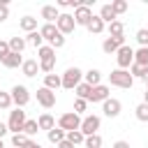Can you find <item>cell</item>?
I'll list each match as a JSON object with an SVG mask.
<instances>
[{
  "label": "cell",
  "instance_id": "6da1fadb",
  "mask_svg": "<svg viewBox=\"0 0 148 148\" xmlns=\"http://www.w3.org/2000/svg\"><path fill=\"white\" fill-rule=\"evenodd\" d=\"M37 62H39V69L42 72H46V74H51L53 72V67H56V51L51 49V46H42V49H37Z\"/></svg>",
  "mask_w": 148,
  "mask_h": 148
},
{
  "label": "cell",
  "instance_id": "7a4b0ae2",
  "mask_svg": "<svg viewBox=\"0 0 148 148\" xmlns=\"http://www.w3.org/2000/svg\"><path fill=\"white\" fill-rule=\"evenodd\" d=\"M109 81H111V86H116V88H132V86H134V79H132V74H130L127 69H113V72L109 74Z\"/></svg>",
  "mask_w": 148,
  "mask_h": 148
},
{
  "label": "cell",
  "instance_id": "3957f363",
  "mask_svg": "<svg viewBox=\"0 0 148 148\" xmlns=\"http://www.w3.org/2000/svg\"><path fill=\"white\" fill-rule=\"evenodd\" d=\"M25 111H21V109H14V111H9V120H7V130L12 132V134H21L23 132V125H25Z\"/></svg>",
  "mask_w": 148,
  "mask_h": 148
},
{
  "label": "cell",
  "instance_id": "277c9868",
  "mask_svg": "<svg viewBox=\"0 0 148 148\" xmlns=\"http://www.w3.org/2000/svg\"><path fill=\"white\" fill-rule=\"evenodd\" d=\"M58 127L67 134V132H74V130H79L81 127V116L79 113H74V111H69V113H62L60 118H58Z\"/></svg>",
  "mask_w": 148,
  "mask_h": 148
},
{
  "label": "cell",
  "instance_id": "5b68a950",
  "mask_svg": "<svg viewBox=\"0 0 148 148\" xmlns=\"http://www.w3.org/2000/svg\"><path fill=\"white\" fill-rule=\"evenodd\" d=\"M60 79H62V88H67V90H74V88L81 83V79H83V72H81L79 67H67V69H65V74H62Z\"/></svg>",
  "mask_w": 148,
  "mask_h": 148
},
{
  "label": "cell",
  "instance_id": "8992f818",
  "mask_svg": "<svg viewBox=\"0 0 148 148\" xmlns=\"http://www.w3.org/2000/svg\"><path fill=\"white\" fill-rule=\"evenodd\" d=\"M116 62H118V69H130L132 62H134V49L132 46H120L116 51Z\"/></svg>",
  "mask_w": 148,
  "mask_h": 148
},
{
  "label": "cell",
  "instance_id": "52a82bcc",
  "mask_svg": "<svg viewBox=\"0 0 148 148\" xmlns=\"http://www.w3.org/2000/svg\"><path fill=\"white\" fill-rule=\"evenodd\" d=\"M9 95H12V104H16V109H23L28 102H30V90L25 88V86H14L12 90H9Z\"/></svg>",
  "mask_w": 148,
  "mask_h": 148
},
{
  "label": "cell",
  "instance_id": "ba28073f",
  "mask_svg": "<svg viewBox=\"0 0 148 148\" xmlns=\"http://www.w3.org/2000/svg\"><path fill=\"white\" fill-rule=\"evenodd\" d=\"M99 125H102L99 116H86V118L81 120V127H79V130H81L83 136H90V134H97Z\"/></svg>",
  "mask_w": 148,
  "mask_h": 148
},
{
  "label": "cell",
  "instance_id": "9c48e42d",
  "mask_svg": "<svg viewBox=\"0 0 148 148\" xmlns=\"http://www.w3.org/2000/svg\"><path fill=\"white\" fill-rule=\"evenodd\" d=\"M56 28H58V32H60V35H69V32H74V28H76L74 16H72V14H62V12H60V16H58V21H56Z\"/></svg>",
  "mask_w": 148,
  "mask_h": 148
},
{
  "label": "cell",
  "instance_id": "30bf717a",
  "mask_svg": "<svg viewBox=\"0 0 148 148\" xmlns=\"http://www.w3.org/2000/svg\"><path fill=\"white\" fill-rule=\"evenodd\" d=\"M102 111H104V116H106V118H118V116H120V111H123V104H120V99L109 97V99H104V102H102Z\"/></svg>",
  "mask_w": 148,
  "mask_h": 148
},
{
  "label": "cell",
  "instance_id": "8fae6325",
  "mask_svg": "<svg viewBox=\"0 0 148 148\" xmlns=\"http://www.w3.org/2000/svg\"><path fill=\"white\" fill-rule=\"evenodd\" d=\"M37 102H39L44 109H51V106H56V92L42 86V88L37 90Z\"/></svg>",
  "mask_w": 148,
  "mask_h": 148
},
{
  "label": "cell",
  "instance_id": "7c38bea8",
  "mask_svg": "<svg viewBox=\"0 0 148 148\" xmlns=\"http://www.w3.org/2000/svg\"><path fill=\"white\" fill-rule=\"evenodd\" d=\"M72 16H74V23H76V25H88V23H90V18H92V9L81 5V7H76V9H74V14H72Z\"/></svg>",
  "mask_w": 148,
  "mask_h": 148
},
{
  "label": "cell",
  "instance_id": "4fadbf2b",
  "mask_svg": "<svg viewBox=\"0 0 148 148\" xmlns=\"http://www.w3.org/2000/svg\"><path fill=\"white\" fill-rule=\"evenodd\" d=\"M120 46H125V35H120V37H106L102 42V51L104 53H116Z\"/></svg>",
  "mask_w": 148,
  "mask_h": 148
},
{
  "label": "cell",
  "instance_id": "5bb4252c",
  "mask_svg": "<svg viewBox=\"0 0 148 148\" xmlns=\"http://www.w3.org/2000/svg\"><path fill=\"white\" fill-rule=\"evenodd\" d=\"M39 35H42V39H46V42L51 44V42H53V39H56V37L60 35V32H58L56 23H44V25L39 28Z\"/></svg>",
  "mask_w": 148,
  "mask_h": 148
},
{
  "label": "cell",
  "instance_id": "9a60e30c",
  "mask_svg": "<svg viewBox=\"0 0 148 148\" xmlns=\"http://www.w3.org/2000/svg\"><path fill=\"white\" fill-rule=\"evenodd\" d=\"M0 62H2L7 69H16V67H21V65H23V58H21V53H12V51H9Z\"/></svg>",
  "mask_w": 148,
  "mask_h": 148
},
{
  "label": "cell",
  "instance_id": "2e32d148",
  "mask_svg": "<svg viewBox=\"0 0 148 148\" xmlns=\"http://www.w3.org/2000/svg\"><path fill=\"white\" fill-rule=\"evenodd\" d=\"M104 99H109V88L106 86H95L92 90H90V97H88V102H104Z\"/></svg>",
  "mask_w": 148,
  "mask_h": 148
},
{
  "label": "cell",
  "instance_id": "e0dca14e",
  "mask_svg": "<svg viewBox=\"0 0 148 148\" xmlns=\"http://www.w3.org/2000/svg\"><path fill=\"white\" fill-rule=\"evenodd\" d=\"M58 16H60V12H58L56 5H44V7H42V18H44L46 23H56Z\"/></svg>",
  "mask_w": 148,
  "mask_h": 148
},
{
  "label": "cell",
  "instance_id": "ac0fdd59",
  "mask_svg": "<svg viewBox=\"0 0 148 148\" xmlns=\"http://www.w3.org/2000/svg\"><path fill=\"white\" fill-rule=\"evenodd\" d=\"M21 72H23V76H37V72H39V62L37 60H23V65H21Z\"/></svg>",
  "mask_w": 148,
  "mask_h": 148
},
{
  "label": "cell",
  "instance_id": "d6986e66",
  "mask_svg": "<svg viewBox=\"0 0 148 148\" xmlns=\"http://www.w3.org/2000/svg\"><path fill=\"white\" fill-rule=\"evenodd\" d=\"M83 83H88L90 88H95V86H99V81H102V72L99 69H88L86 74H83Z\"/></svg>",
  "mask_w": 148,
  "mask_h": 148
},
{
  "label": "cell",
  "instance_id": "ffe728a7",
  "mask_svg": "<svg viewBox=\"0 0 148 148\" xmlns=\"http://www.w3.org/2000/svg\"><path fill=\"white\" fill-rule=\"evenodd\" d=\"M37 127L49 132V130H53V127H56V118H53L51 113H42V116L37 118Z\"/></svg>",
  "mask_w": 148,
  "mask_h": 148
},
{
  "label": "cell",
  "instance_id": "44dd1931",
  "mask_svg": "<svg viewBox=\"0 0 148 148\" xmlns=\"http://www.w3.org/2000/svg\"><path fill=\"white\" fill-rule=\"evenodd\" d=\"M97 16L104 21V25H106V23H113V21H118V16L113 14L111 5H102V9H99V14H97Z\"/></svg>",
  "mask_w": 148,
  "mask_h": 148
},
{
  "label": "cell",
  "instance_id": "7402d4cb",
  "mask_svg": "<svg viewBox=\"0 0 148 148\" xmlns=\"http://www.w3.org/2000/svg\"><path fill=\"white\" fill-rule=\"evenodd\" d=\"M7 44H9V51H12V53H23V49H25V37H9Z\"/></svg>",
  "mask_w": 148,
  "mask_h": 148
},
{
  "label": "cell",
  "instance_id": "603a6c76",
  "mask_svg": "<svg viewBox=\"0 0 148 148\" xmlns=\"http://www.w3.org/2000/svg\"><path fill=\"white\" fill-rule=\"evenodd\" d=\"M60 86H62V79H60L58 74H46V76H44V88H49V90L56 92Z\"/></svg>",
  "mask_w": 148,
  "mask_h": 148
},
{
  "label": "cell",
  "instance_id": "cb8c5ba5",
  "mask_svg": "<svg viewBox=\"0 0 148 148\" xmlns=\"http://www.w3.org/2000/svg\"><path fill=\"white\" fill-rule=\"evenodd\" d=\"M86 28H88L92 35H102V32H104V21H102L99 16H95V14H92V18H90V23H88Z\"/></svg>",
  "mask_w": 148,
  "mask_h": 148
},
{
  "label": "cell",
  "instance_id": "d4e9b609",
  "mask_svg": "<svg viewBox=\"0 0 148 148\" xmlns=\"http://www.w3.org/2000/svg\"><path fill=\"white\" fill-rule=\"evenodd\" d=\"M134 62L141 67H148V46H139L134 51Z\"/></svg>",
  "mask_w": 148,
  "mask_h": 148
},
{
  "label": "cell",
  "instance_id": "484cf974",
  "mask_svg": "<svg viewBox=\"0 0 148 148\" xmlns=\"http://www.w3.org/2000/svg\"><path fill=\"white\" fill-rule=\"evenodd\" d=\"M18 25H21V30H25V32H35V30H37V18L23 16V18L18 21Z\"/></svg>",
  "mask_w": 148,
  "mask_h": 148
},
{
  "label": "cell",
  "instance_id": "4316f807",
  "mask_svg": "<svg viewBox=\"0 0 148 148\" xmlns=\"http://www.w3.org/2000/svg\"><path fill=\"white\" fill-rule=\"evenodd\" d=\"M120 35H125V25H123V21H113V23H109V37H120Z\"/></svg>",
  "mask_w": 148,
  "mask_h": 148
},
{
  "label": "cell",
  "instance_id": "83f0119b",
  "mask_svg": "<svg viewBox=\"0 0 148 148\" xmlns=\"http://www.w3.org/2000/svg\"><path fill=\"white\" fill-rule=\"evenodd\" d=\"M44 39H42V35H39V30H35V32H28V37H25V44H32L35 49H42L44 44H42Z\"/></svg>",
  "mask_w": 148,
  "mask_h": 148
},
{
  "label": "cell",
  "instance_id": "f1b7e54d",
  "mask_svg": "<svg viewBox=\"0 0 148 148\" xmlns=\"http://www.w3.org/2000/svg\"><path fill=\"white\" fill-rule=\"evenodd\" d=\"M90 90H92V88H90L88 83H83V81H81V83H79V86L74 88L76 97H79V99H86V102H88V97H90Z\"/></svg>",
  "mask_w": 148,
  "mask_h": 148
},
{
  "label": "cell",
  "instance_id": "f546056e",
  "mask_svg": "<svg viewBox=\"0 0 148 148\" xmlns=\"http://www.w3.org/2000/svg\"><path fill=\"white\" fill-rule=\"evenodd\" d=\"M46 136H49V141H51V143H56V146H58V143L65 139V132H62L60 127H53V130H49V132H46Z\"/></svg>",
  "mask_w": 148,
  "mask_h": 148
},
{
  "label": "cell",
  "instance_id": "4dcf8cb0",
  "mask_svg": "<svg viewBox=\"0 0 148 148\" xmlns=\"http://www.w3.org/2000/svg\"><path fill=\"white\" fill-rule=\"evenodd\" d=\"M65 139H67V141H69L72 146H79V143H83V141H86V136L81 134V130H74V132H67V134H65Z\"/></svg>",
  "mask_w": 148,
  "mask_h": 148
},
{
  "label": "cell",
  "instance_id": "1f68e13d",
  "mask_svg": "<svg viewBox=\"0 0 148 148\" xmlns=\"http://www.w3.org/2000/svg\"><path fill=\"white\" fill-rule=\"evenodd\" d=\"M39 132V127H37V120H25V125H23V134L30 139V136H35Z\"/></svg>",
  "mask_w": 148,
  "mask_h": 148
},
{
  "label": "cell",
  "instance_id": "d6a6232c",
  "mask_svg": "<svg viewBox=\"0 0 148 148\" xmlns=\"http://www.w3.org/2000/svg\"><path fill=\"white\" fill-rule=\"evenodd\" d=\"M83 146L86 148H102V136L99 134H90V136H86Z\"/></svg>",
  "mask_w": 148,
  "mask_h": 148
},
{
  "label": "cell",
  "instance_id": "836d02e7",
  "mask_svg": "<svg viewBox=\"0 0 148 148\" xmlns=\"http://www.w3.org/2000/svg\"><path fill=\"white\" fill-rule=\"evenodd\" d=\"M134 116H136V120H141V123H148V104H139L136 109H134Z\"/></svg>",
  "mask_w": 148,
  "mask_h": 148
},
{
  "label": "cell",
  "instance_id": "e575fe53",
  "mask_svg": "<svg viewBox=\"0 0 148 148\" xmlns=\"http://www.w3.org/2000/svg\"><path fill=\"white\" fill-rule=\"evenodd\" d=\"M127 7H130V5H127L125 0H113V2H111V9H113V14H116V16L125 14V12H127Z\"/></svg>",
  "mask_w": 148,
  "mask_h": 148
},
{
  "label": "cell",
  "instance_id": "d590c367",
  "mask_svg": "<svg viewBox=\"0 0 148 148\" xmlns=\"http://www.w3.org/2000/svg\"><path fill=\"white\" fill-rule=\"evenodd\" d=\"M28 141H30V139H28L23 132H21V134H12V148H23Z\"/></svg>",
  "mask_w": 148,
  "mask_h": 148
},
{
  "label": "cell",
  "instance_id": "8d00e7d4",
  "mask_svg": "<svg viewBox=\"0 0 148 148\" xmlns=\"http://www.w3.org/2000/svg\"><path fill=\"white\" fill-rule=\"evenodd\" d=\"M134 37H136V42H139L141 46H148V28H139Z\"/></svg>",
  "mask_w": 148,
  "mask_h": 148
},
{
  "label": "cell",
  "instance_id": "74e56055",
  "mask_svg": "<svg viewBox=\"0 0 148 148\" xmlns=\"http://www.w3.org/2000/svg\"><path fill=\"white\" fill-rule=\"evenodd\" d=\"M127 72L132 74V79H141V76H143V72H146V67H141V65H136V62H132V67H130Z\"/></svg>",
  "mask_w": 148,
  "mask_h": 148
},
{
  "label": "cell",
  "instance_id": "f35d334b",
  "mask_svg": "<svg viewBox=\"0 0 148 148\" xmlns=\"http://www.w3.org/2000/svg\"><path fill=\"white\" fill-rule=\"evenodd\" d=\"M9 106H12V95L5 92V90H0V109L5 111V109H9Z\"/></svg>",
  "mask_w": 148,
  "mask_h": 148
},
{
  "label": "cell",
  "instance_id": "ab89813d",
  "mask_svg": "<svg viewBox=\"0 0 148 148\" xmlns=\"http://www.w3.org/2000/svg\"><path fill=\"white\" fill-rule=\"evenodd\" d=\"M7 16H9V5H7V0H0V23L7 21Z\"/></svg>",
  "mask_w": 148,
  "mask_h": 148
},
{
  "label": "cell",
  "instance_id": "60d3db41",
  "mask_svg": "<svg viewBox=\"0 0 148 148\" xmlns=\"http://www.w3.org/2000/svg\"><path fill=\"white\" fill-rule=\"evenodd\" d=\"M86 106H88V102H86V99H79V97H76V102H74V113H79V116H81V113L86 111Z\"/></svg>",
  "mask_w": 148,
  "mask_h": 148
},
{
  "label": "cell",
  "instance_id": "b9f144b4",
  "mask_svg": "<svg viewBox=\"0 0 148 148\" xmlns=\"http://www.w3.org/2000/svg\"><path fill=\"white\" fill-rule=\"evenodd\" d=\"M7 53H9V44H7V42H2V39H0V60H2V58H5V56H7Z\"/></svg>",
  "mask_w": 148,
  "mask_h": 148
},
{
  "label": "cell",
  "instance_id": "7bdbcfd3",
  "mask_svg": "<svg viewBox=\"0 0 148 148\" xmlns=\"http://www.w3.org/2000/svg\"><path fill=\"white\" fill-rule=\"evenodd\" d=\"M111 148H130V143H127V141H123V139H120V141H116V143H113V146H111Z\"/></svg>",
  "mask_w": 148,
  "mask_h": 148
},
{
  "label": "cell",
  "instance_id": "ee69618b",
  "mask_svg": "<svg viewBox=\"0 0 148 148\" xmlns=\"http://www.w3.org/2000/svg\"><path fill=\"white\" fill-rule=\"evenodd\" d=\"M58 148H74V146H72V143H69V141H67V139H62V141H60V143H58Z\"/></svg>",
  "mask_w": 148,
  "mask_h": 148
},
{
  "label": "cell",
  "instance_id": "f6af8a7d",
  "mask_svg": "<svg viewBox=\"0 0 148 148\" xmlns=\"http://www.w3.org/2000/svg\"><path fill=\"white\" fill-rule=\"evenodd\" d=\"M7 132H9V130H7V123H0V139H2Z\"/></svg>",
  "mask_w": 148,
  "mask_h": 148
},
{
  "label": "cell",
  "instance_id": "bcb514c9",
  "mask_svg": "<svg viewBox=\"0 0 148 148\" xmlns=\"http://www.w3.org/2000/svg\"><path fill=\"white\" fill-rule=\"evenodd\" d=\"M23 148H42V146H39V143H37V141H32V139H30V141H28V143H25V146H23Z\"/></svg>",
  "mask_w": 148,
  "mask_h": 148
},
{
  "label": "cell",
  "instance_id": "7dc6e473",
  "mask_svg": "<svg viewBox=\"0 0 148 148\" xmlns=\"http://www.w3.org/2000/svg\"><path fill=\"white\" fill-rule=\"evenodd\" d=\"M141 81H143V83L148 86V67H146V72H143V76H141Z\"/></svg>",
  "mask_w": 148,
  "mask_h": 148
},
{
  "label": "cell",
  "instance_id": "c3c4849f",
  "mask_svg": "<svg viewBox=\"0 0 148 148\" xmlns=\"http://www.w3.org/2000/svg\"><path fill=\"white\" fill-rule=\"evenodd\" d=\"M143 104H148V88H146V92H143Z\"/></svg>",
  "mask_w": 148,
  "mask_h": 148
},
{
  "label": "cell",
  "instance_id": "681fc988",
  "mask_svg": "<svg viewBox=\"0 0 148 148\" xmlns=\"http://www.w3.org/2000/svg\"><path fill=\"white\" fill-rule=\"evenodd\" d=\"M0 148H5V143H2V139H0Z\"/></svg>",
  "mask_w": 148,
  "mask_h": 148
},
{
  "label": "cell",
  "instance_id": "f907efd6",
  "mask_svg": "<svg viewBox=\"0 0 148 148\" xmlns=\"http://www.w3.org/2000/svg\"><path fill=\"white\" fill-rule=\"evenodd\" d=\"M146 148H148V146H146Z\"/></svg>",
  "mask_w": 148,
  "mask_h": 148
}]
</instances>
